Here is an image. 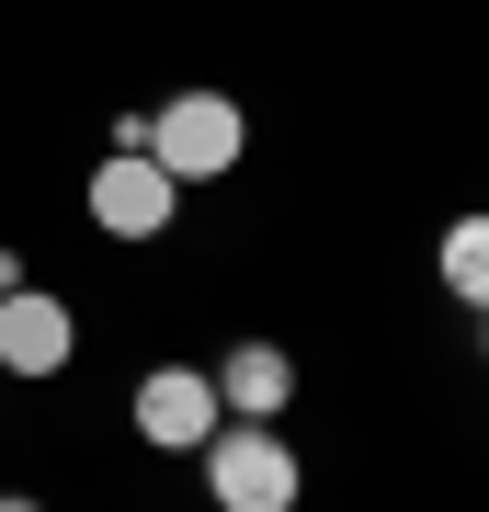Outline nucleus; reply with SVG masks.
I'll list each match as a JSON object with an SVG mask.
<instances>
[{"label": "nucleus", "instance_id": "obj_7", "mask_svg": "<svg viewBox=\"0 0 489 512\" xmlns=\"http://www.w3.org/2000/svg\"><path fill=\"white\" fill-rule=\"evenodd\" d=\"M444 285H455V296H489V228H478V217L444 239Z\"/></svg>", "mask_w": 489, "mask_h": 512}, {"label": "nucleus", "instance_id": "obj_2", "mask_svg": "<svg viewBox=\"0 0 489 512\" xmlns=\"http://www.w3.org/2000/svg\"><path fill=\"white\" fill-rule=\"evenodd\" d=\"M194 456H205V490H217V512H296V456L262 433V421H217Z\"/></svg>", "mask_w": 489, "mask_h": 512}, {"label": "nucleus", "instance_id": "obj_4", "mask_svg": "<svg viewBox=\"0 0 489 512\" xmlns=\"http://www.w3.org/2000/svg\"><path fill=\"white\" fill-rule=\"evenodd\" d=\"M217 376H194V365H171V376H137V433L148 444H171V456H194L205 433H217Z\"/></svg>", "mask_w": 489, "mask_h": 512}, {"label": "nucleus", "instance_id": "obj_5", "mask_svg": "<svg viewBox=\"0 0 489 512\" xmlns=\"http://www.w3.org/2000/svg\"><path fill=\"white\" fill-rule=\"evenodd\" d=\"M69 353H80V319L57 308V296H35V285L0 296V365H12V376H57Z\"/></svg>", "mask_w": 489, "mask_h": 512}, {"label": "nucleus", "instance_id": "obj_3", "mask_svg": "<svg viewBox=\"0 0 489 512\" xmlns=\"http://www.w3.org/2000/svg\"><path fill=\"white\" fill-rule=\"evenodd\" d=\"M171 205H182V183H171V171H148V160H126V148L91 171V228H103V239H160Z\"/></svg>", "mask_w": 489, "mask_h": 512}, {"label": "nucleus", "instance_id": "obj_1", "mask_svg": "<svg viewBox=\"0 0 489 512\" xmlns=\"http://www.w3.org/2000/svg\"><path fill=\"white\" fill-rule=\"evenodd\" d=\"M239 148H251V126L228 92H171L160 114H137V160L171 183H217V171H239Z\"/></svg>", "mask_w": 489, "mask_h": 512}, {"label": "nucleus", "instance_id": "obj_8", "mask_svg": "<svg viewBox=\"0 0 489 512\" xmlns=\"http://www.w3.org/2000/svg\"><path fill=\"white\" fill-rule=\"evenodd\" d=\"M0 512H35V501H23V490H0Z\"/></svg>", "mask_w": 489, "mask_h": 512}, {"label": "nucleus", "instance_id": "obj_6", "mask_svg": "<svg viewBox=\"0 0 489 512\" xmlns=\"http://www.w3.org/2000/svg\"><path fill=\"white\" fill-rule=\"evenodd\" d=\"M285 399H296L285 353H273V342H239V353H228V376H217V410H239V421H273Z\"/></svg>", "mask_w": 489, "mask_h": 512}]
</instances>
